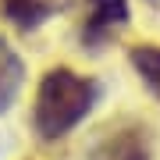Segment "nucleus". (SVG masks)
<instances>
[{
    "mask_svg": "<svg viewBox=\"0 0 160 160\" xmlns=\"http://www.w3.org/2000/svg\"><path fill=\"white\" fill-rule=\"evenodd\" d=\"M103 100V86L96 75L75 68V64H50L39 78L29 103V128L36 142L57 146L78 132L96 114Z\"/></svg>",
    "mask_w": 160,
    "mask_h": 160,
    "instance_id": "obj_1",
    "label": "nucleus"
},
{
    "mask_svg": "<svg viewBox=\"0 0 160 160\" xmlns=\"http://www.w3.org/2000/svg\"><path fill=\"white\" fill-rule=\"evenodd\" d=\"M71 39L82 53L100 57L132 29V0H71Z\"/></svg>",
    "mask_w": 160,
    "mask_h": 160,
    "instance_id": "obj_2",
    "label": "nucleus"
},
{
    "mask_svg": "<svg viewBox=\"0 0 160 160\" xmlns=\"http://www.w3.org/2000/svg\"><path fill=\"white\" fill-rule=\"evenodd\" d=\"M86 160H157V132L139 114H118L92 132Z\"/></svg>",
    "mask_w": 160,
    "mask_h": 160,
    "instance_id": "obj_3",
    "label": "nucleus"
},
{
    "mask_svg": "<svg viewBox=\"0 0 160 160\" xmlns=\"http://www.w3.org/2000/svg\"><path fill=\"white\" fill-rule=\"evenodd\" d=\"M64 7H68V0H0V22L22 36H36Z\"/></svg>",
    "mask_w": 160,
    "mask_h": 160,
    "instance_id": "obj_4",
    "label": "nucleus"
},
{
    "mask_svg": "<svg viewBox=\"0 0 160 160\" xmlns=\"http://www.w3.org/2000/svg\"><path fill=\"white\" fill-rule=\"evenodd\" d=\"M29 86V64L18 53V46L0 32V118L11 114Z\"/></svg>",
    "mask_w": 160,
    "mask_h": 160,
    "instance_id": "obj_5",
    "label": "nucleus"
},
{
    "mask_svg": "<svg viewBox=\"0 0 160 160\" xmlns=\"http://www.w3.org/2000/svg\"><path fill=\"white\" fill-rule=\"evenodd\" d=\"M125 57H128L132 75L139 78V86L160 103V43L157 39H135Z\"/></svg>",
    "mask_w": 160,
    "mask_h": 160,
    "instance_id": "obj_6",
    "label": "nucleus"
},
{
    "mask_svg": "<svg viewBox=\"0 0 160 160\" xmlns=\"http://www.w3.org/2000/svg\"><path fill=\"white\" fill-rule=\"evenodd\" d=\"M153 4H160V0H153Z\"/></svg>",
    "mask_w": 160,
    "mask_h": 160,
    "instance_id": "obj_7",
    "label": "nucleus"
},
{
    "mask_svg": "<svg viewBox=\"0 0 160 160\" xmlns=\"http://www.w3.org/2000/svg\"><path fill=\"white\" fill-rule=\"evenodd\" d=\"M25 160H32V157H25Z\"/></svg>",
    "mask_w": 160,
    "mask_h": 160,
    "instance_id": "obj_8",
    "label": "nucleus"
}]
</instances>
